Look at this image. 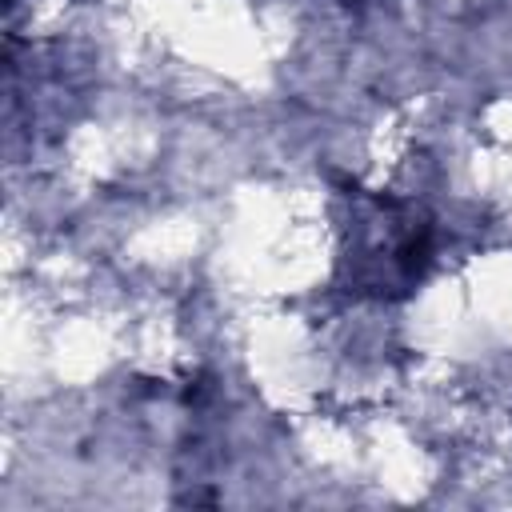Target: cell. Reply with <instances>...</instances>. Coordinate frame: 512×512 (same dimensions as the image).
Wrapping results in <instances>:
<instances>
[{"instance_id":"1","label":"cell","mask_w":512,"mask_h":512,"mask_svg":"<svg viewBox=\"0 0 512 512\" xmlns=\"http://www.w3.org/2000/svg\"><path fill=\"white\" fill-rule=\"evenodd\" d=\"M432 260V228L420 208L380 196H360L348 224V284L356 292L400 296L416 288Z\"/></svg>"}]
</instances>
